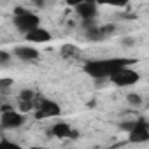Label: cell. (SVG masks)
<instances>
[{"instance_id": "cell-1", "label": "cell", "mask_w": 149, "mask_h": 149, "mask_svg": "<svg viewBox=\"0 0 149 149\" xmlns=\"http://www.w3.org/2000/svg\"><path fill=\"white\" fill-rule=\"evenodd\" d=\"M132 63H135L133 58H100V60L86 61L83 70L91 79L102 81V79H109V76L114 74L118 68H123V67L132 65Z\"/></svg>"}, {"instance_id": "cell-20", "label": "cell", "mask_w": 149, "mask_h": 149, "mask_svg": "<svg viewBox=\"0 0 149 149\" xmlns=\"http://www.w3.org/2000/svg\"><path fill=\"white\" fill-rule=\"evenodd\" d=\"M81 2H84V0H65V4L70 6V7H76V6L81 4Z\"/></svg>"}, {"instance_id": "cell-21", "label": "cell", "mask_w": 149, "mask_h": 149, "mask_svg": "<svg viewBox=\"0 0 149 149\" xmlns=\"http://www.w3.org/2000/svg\"><path fill=\"white\" fill-rule=\"evenodd\" d=\"M123 44H133V40H132V39H125Z\"/></svg>"}, {"instance_id": "cell-6", "label": "cell", "mask_w": 149, "mask_h": 149, "mask_svg": "<svg viewBox=\"0 0 149 149\" xmlns=\"http://www.w3.org/2000/svg\"><path fill=\"white\" fill-rule=\"evenodd\" d=\"M128 140L132 144H144L149 140V126L146 119L140 118L135 121V126L128 132Z\"/></svg>"}, {"instance_id": "cell-11", "label": "cell", "mask_w": 149, "mask_h": 149, "mask_svg": "<svg viewBox=\"0 0 149 149\" xmlns=\"http://www.w3.org/2000/svg\"><path fill=\"white\" fill-rule=\"evenodd\" d=\"M13 54L16 56V58H19L21 61H35V60H39V51L35 49V47H32V46H16L14 49H13Z\"/></svg>"}, {"instance_id": "cell-16", "label": "cell", "mask_w": 149, "mask_h": 149, "mask_svg": "<svg viewBox=\"0 0 149 149\" xmlns=\"http://www.w3.org/2000/svg\"><path fill=\"white\" fill-rule=\"evenodd\" d=\"M126 102H128L130 105H133V107H139V105L142 104V97H140L139 93H128V95H126Z\"/></svg>"}, {"instance_id": "cell-3", "label": "cell", "mask_w": 149, "mask_h": 149, "mask_svg": "<svg viewBox=\"0 0 149 149\" xmlns=\"http://www.w3.org/2000/svg\"><path fill=\"white\" fill-rule=\"evenodd\" d=\"M109 81L118 88H130V86H135L140 81V74L133 68L123 67V68H118L114 74H111Z\"/></svg>"}, {"instance_id": "cell-18", "label": "cell", "mask_w": 149, "mask_h": 149, "mask_svg": "<svg viewBox=\"0 0 149 149\" xmlns=\"http://www.w3.org/2000/svg\"><path fill=\"white\" fill-rule=\"evenodd\" d=\"M133 126H135V121H125V123H119V130H121V132H126V133H128Z\"/></svg>"}, {"instance_id": "cell-7", "label": "cell", "mask_w": 149, "mask_h": 149, "mask_svg": "<svg viewBox=\"0 0 149 149\" xmlns=\"http://www.w3.org/2000/svg\"><path fill=\"white\" fill-rule=\"evenodd\" d=\"M74 9H76L77 16L83 21H95L98 16V6L95 4V0H84V2L77 4Z\"/></svg>"}, {"instance_id": "cell-10", "label": "cell", "mask_w": 149, "mask_h": 149, "mask_svg": "<svg viewBox=\"0 0 149 149\" xmlns=\"http://www.w3.org/2000/svg\"><path fill=\"white\" fill-rule=\"evenodd\" d=\"M25 39H26L30 44H44V42H49V40H51V33H49L46 28L37 26V28L26 32V33H25Z\"/></svg>"}, {"instance_id": "cell-13", "label": "cell", "mask_w": 149, "mask_h": 149, "mask_svg": "<svg viewBox=\"0 0 149 149\" xmlns=\"http://www.w3.org/2000/svg\"><path fill=\"white\" fill-rule=\"evenodd\" d=\"M130 0H95L97 6H112V7H126Z\"/></svg>"}, {"instance_id": "cell-15", "label": "cell", "mask_w": 149, "mask_h": 149, "mask_svg": "<svg viewBox=\"0 0 149 149\" xmlns=\"http://www.w3.org/2000/svg\"><path fill=\"white\" fill-rule=\"evenodd\" d=\"M61 56H65V58L77 56V47H76V46H70V44L63 46V47H61Z\"/></svg>"}, {"instance_id": "cell-8", "label": "cell", "mask_w": 149, "mask_h": 149, "mask_svg": "<svg viewBox=\"0 0 149 149\" xmlns=\"http://www.w3.org/2000/svg\"><path fill=\"white\" fill-rule=\"evenodd\" d=\"M47 133L53 135V137H56V139H76V137L79 135L76 130H72V126H70L68 123H65V121L54 123V125L49 128Z\"/></svg>"}, {"instance_id": "cell-19", "label": "cell", "mask_w": 149, "mask_h": 149, "mask_svg": "<svg viewBox=\"0 0 149 149\" xmlns=\"http://www.w3.org/2000/svg\"><path fill=\"white\" fill-rule=\"evenodd\" d=\"M0 146H7V147H18V144H16V142H13V140H7V139H2V140H0Z\"/></svg>"}, {"instance_id": "cell-5", "label": "cell", "mask_w": 149, "mask_h": 149, "mask_svg": "<svg viewBox=\"0 0 149 149\" xmlns=\"http://www.w3.org/2000/svg\"><path fill=\"white\" fill-rule=\"evenodd\" d=\"M23 123H25V114L14 109H6L2 116H0V126L4 130H16L23 126Z\"/></svg>"}, {"instance_id": "cell-17", "label": "cell", "mask_w": 149, "mask_h": 149, "mask_svg": "<svg viewBox=\"0 0 149 149\" xmlns=\"http://www.w3.org/2000/svg\"><path fill=\"white\" fill-rule=\"evenodd\" d=\"M11 60H13V54H11L9 51H6V49H0V67H6V65H9V63H11Z\"/></svg>"}, {"instance_id": "cell-2", "label": "cell", "mask_w": 149, "mask_h": 149, "mask_svg": "<svg viewBox=\"0 0 149 149\" xmlns=\"http://www.w3.org/2000/svg\"><path fill=\"white\" fill-rule=\"evenodd\" d=\"M13 23H14L16 30H18L19 33H23V35H25L26 32H30V30H33V28H37V26H40V18H39L37 14H33V13L26 11V9L16 7Z\"/></svg>"}, {"instance_id": "cell-9", "label": "cell", "mask_w": 149, "mask_h": 149, "mask_svg": "<svg viewBox=\"0 0 149 149\" xmlns=\"http://www.w3.org/2000/svg\"><path fill=\"white\" fill-rule=\"evenodd\" d=\"M37 93L35 91H32V90H23L21 93H19V97H18V109H19V112H30L33 107H35V104H37Z\"/></svg>"}, {"instance_id": "cell-12", "label": "cell", "mask_w": 149, "mask_h": 149, "mask_svg": "<svg viewBox=\"0 0 149 149\" xmlns=\"http://www.w3.org/2000/svg\"><path fill=\"white\" fill-rule=\"evenodd\" d=\"M86 30V39L88 40H91V42H100V40H104L105 39V35H104V32H102V28L98 26V25H90V26H86L84 28Z\"/></svg>"}, {"instance_id": "cell-14", "label": "cell", "mask_w": 149, "mask_h": 149, "mask_svg": "<svg viewBox=\"0 0 149 149\" xmlns=\"http://www.w3.org/2000/svg\"><path fill=\"white\" fill-rule=\"evenodd\" d=\"M13 84H14V81L11 77H2L0 79V95H7L9 90L13 88Z\"/></svg>"}, {"instance_id": "cell-4", "label": "cell", "mask_w": 149, "mask_h": 149, "mask_svg": "<svg viewBox=\"0 0 149 149\" xmlns=\"http://www.w3.org/2000/svg\"><path fill=\"white\" fill-rule=\"evenodd\" d=\"M33 109H35V119H51L61 114V107L49 98H37Z\"/></svg>"}]
</instances>
